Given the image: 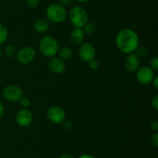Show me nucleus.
<instances>
[{
    "mask_svg": "<svg viewBox=\"0 0 158 158\" xmlns=\"http://www.w3.org/2000/svg\"><path fill=\"white\" fill-rule=\"evenodd\" d=\"M115 43L120 52L124 54H130L134 53L136 48L140 45V37L135 30L125 28L117 33Z\"/></svg>",
    "mask_w": 158,
    "mask_h": 158,
    "instance_id": "nucleus-1",
    "label": "nucleus"
},
{
    "mask_svg": "<svg viewBox=\"0 0 158 158\" xmlns=\"http://www.w3.org/2000/svg\"><path fill=\"white\" fill-rule=\"evenodd\" d=\"M39 49L44 57L52 58L58 54L60 46L55 37L50 35L42 37L39 43Z\"/></svg>",
    "mask_w": 158,
    "mask_h": 158,
    "instance_id": "nucleus-2",
    "label": "nucleus"
},
{
    "mask_svg": "<svg viewBox=\"0 0 158 158\" xmlns=\"http://www.w3.org/2000/svg\"><path fill=\"white\" fill-rule=\"evenodd\" d=\"M46 16L49 22L52 23H61L67 18V12L64 6L58 3H52L46 8Z\"/></svg>",
    "mask_w": 158,
    "mask_h": 158,
    "instance_id": "nucleus-3",
    "label": "nucleus"
},
{
    "mask_svg": "<svg viewBox=\"0 0 158 158\" xmlns=\"http://www.w3.org/2000/svg\"><path fill=\"white\" fill-rule=\"evenodd\" d=\"M69 18L74 28H82L88 22V13L82 6H74L69 11Z\"/></svg>",
    "mask_w": 158,
    "mask_h": 158,
    "instance_id": "nucleus-4",
    "label": "nucleus"
},
{
    "mask_svg": "<svg viewBox=\"0 0 158 158\" xmlns=\"http://www.w3.org/2000/svg\"><path fill=\"white\" fill-rule=\"evenodd\" d=\"M17 60L23 65H27L32 63L36 57V52L33 47L29 46L20 48L16 53Z\"/></svg>",
    "mask_w": 158,
    "mask_h": 158,
    "instance_id": "nucleus-5",
    "label": "nucleus"
},
{
    "mask_svg": "<svg viewBox=\"0 0 158 158\" xmlns=\"http://www.w3.org/2000/svg\"><path fill=\"white\" fill-rule=\"evenodd\" d=\"M2 96L6 100L9 102H19L23 96V91L19 85H9L3 88Z\"/></svg>",
    "mask_w": 158,
    "mask_h": 158,
    "instance_id": "nucleus-6",
    "label": "nucleus"
},
{
    "mask_svg": "<svg viewBox=\"0 0 158 158\" xmlns=\"http://www.w3.org/2000/svg\"><path fill=\"white\" fill-rule=\"evenodd\" d=\"M78 55L82 61L89 63L90 60L95 58V47L92 43H89V42H83L80 45V47L78 49Z\"/></svg>",
    "mask_w": 158,
    "mask_h": 158,
    "instance_id": "nucleus-7",
    "label": "nucleus"
},
{
    "mask_svg": "<svg viewBox=\"0 0 158 158\" xmlns=\"http://www.w3.org/2000/svg\"><path fill=\"white\" fill-rule=\"evenodd\" d=\"M136 78L137 81L143 85H150L155 77L154 71L149 66H142L136 71Z\"/></svg>",
    "mask_w": 158,
    "mask_h": 158,
    "instance_id": "nucleus-8",
    "label": "nucleus"
},
{
    "mask_svg": "<svg viewBox=\"0 0 158 158\" xmlns=\"http://www.w3.org/2000/svg\"><path fill=\"white\" fill-rule=\"evenodd\" d=\"M66 112L62 107L52 105L46 110L47 119L53 124L62 123L66 119Z\"/></svg>",
    "mask_w": 158,
    "mask_h": 158,
    "instance_id": "nucleus-9",
    "label": "nucleus"
},
{
    "mask_svg": "<svg viewBox=\"0 0 158 158\" xmlns=\"http://www.w3.org/2000/svg\"><path fill=\"white\" fill-rule=\"evenodd\" d=\"M15 122L21 127H27L33 121V114L29 108H20L15 116Z\"/></svg>",
    "mask_w": 158,
    "mask_h": 158,
    "instance_id": "nucleus-10",
    "label": "nucleus"
},
{
    "mask_svg": "<svg viewBox=\"0 0 158 158\" xmlns=\"http://www.w3.org/2000/svg\"><path fill=\"white\" fill-rule=\"evenodd\" d=\"M140 57H137L134 53L127 54L124 60V68L129 73H135L140 68Z\"/></svg>",
    "mask_w": 158,
    "mask_h": 158,
    "instance_id": "nucleus-11",
    "label": "nucleus"
},
{
    "mask_svg": "<svg viewBox=\"0 0 158 158\" xmlns=\"http://www.w3.org/2000/svg\"><path fill=\"white\" fill-rule=\"evenodd\" d=\"M48 68L49 71L55 74H63L66 68V63L60 57H52L48 62Z\"/></svg>",
    "mask_w": 158,
    "mask_h": 158,
    "instance_id": "nucleus-12",
    "label": "nucleus"
},
{
    "mask_svg": "<svg viewBox=\"0 0 158 158\" xmlns=\"http://www.w3.org/2000/svg\"><path fill=\"white\" fill-rule=\"evenodd\" d=\"M85 39V33L81 28H74L70 33L69 40L73 45H80L83 43Z\"/></svg>",
    "mask_w": 158,
    "mask_h": 158,
    "instance_id": "nucleus-13",
    "label": "nucleus"
},
{
    "mask_svg": "<svg viewBox=\"0 0 158 158\" xmlns=\"http://www.w3.org/2000/svg\"><path fill=\"white\" fill-rule=\"evenodd\" d=\"M34 29L38 33H44L47 32L49 28V23L47 20L40 19L34 23Z\"/></svg>",
    "mask_w": 158,
    "mask_h": 158,
    "instance_id": "nucleus-14",
    "label": "nucleus"
},
{
    "mask_svg": "<svg viewBox=\"0 0 158 158\" xmlns=\"http://www.w3.org/2000/svg\"><path fill=\"white\" fill-rule=\"evenodd\" d=\"M58 54L60 58H61L63 60H69L73 57V49L70 46H63V47L59 50Z\"/></svg>",
    "mask_w": 158,
    "mask_h": 158,
    "instance_id": "nucleus-15",
    "label": "nucleus"
},
{
    "mask_svg": "<svg viewBox=\"0 0 158 158\" xmlns=\"http://www.w3.org/2000/svg\"><path fill=\"white\" fill-rule=\"evenodd\" d=\"M9 37V31L6 26L0 23V45L6 43Z\"/></svg>",
    "mask_w": 158,
    "mask_h": 158,
    "instance_id": "nucleus-16",
    "label": "nucleus"
},
{
    "mask_svg": "<svg viewBox=\"0 0 158 158\" xmlns=\"http://www.w3.org/2000/svg\"><path fill=\"white\" fill-rule=\"evenodd\" d=\"M134 53L138 57H144L148 55L149 50H148L147 46H143V45H139V46L136 48V50H134Z\"/></svg>",
    "mask_w": 158,
    "mask_h": 158,
    "instance_id": "nucleus-17",
    "label": "nucleus"
},
{
    "mask_svg": "<svg viewBox=\"0 0 158 158\" xmlns=\"http://www.w3.org/2000/svg\"><path fill=\"white\" fill-rule=\"evenodd\" d=\"M4 53L5 55L8 57H14L15 55H16V48L14 45L9 44L7 46H6L4 49Z\"/></svg>",
    "mask_w": 158,
    "mask_h": 158,
    "instance_id": "nucleus-18",
    "label": "nucleus"
},
{
    "mask_svg": "<svg viewBox=\"0 0 158 158\" xmlns=\"http://www.w3.org/2000/svg\"><path fill=\"white\" fill-rule=\"evenodd\" d=\"M81 29H83L85 34H92L95 32L96 26L94 23L88 21Z\"/></svg>",
    "mask_w": 158,
    "mask_h": 158,
    "instance_id": "nucleus-19",
    "label": "nucleus"
},
{
    "mask_svg": "<svg viewBox=\"0 0 158 158\" xmlns=\"http://www.w3.org/2000/svg\"><path fill=\"white\" fill-rule=\"evenodd\" d=\"M19 102L20 106L23 108H28L31 105L30 99L26 96H23Z\"/></svg>",
    "mask_w": 158,
    "mask_h": 158,
    "instance_id": "nucleus-20",
    "label": "nucleus"
},
{
    "mask_svg": "<svg viewBox=\"0 0 158 158\" xmlns=\"http://www.w3.org/2000/svg\"><path fill=\"white\" fill-rule=\"evenodd\" d=\"M149 65L150 68H152L154 71H157L158 70V57L154 56V57H151L149 61Z\"/></svg>",
    "mask_w": 158,
    "mask_h": 158,
    "instance_id": "nucleus-21",
    "label": "nucleus"
},
{
    "mask_svg": "<svg viewBox=\"0 0 158 158\" xmlns=\"http://www.w3.org/2000/svg\"><path fill=\"white\" fill-rule=\"evenodd\" d=\"M26 6L30 9H35L38 6L40 0H26Z\"/></svg>",
    "mask_w": 158,
    "mask_h": 158,
    "instance_id": "nucleus-22",
    "label": "nucleus"
},
{
    "mask_svg": "<svg viewBox=\"0 0 158 158\" xmlns=\"http://www.w3.org/2000/svg\"><path fill=\"white\" fill-rule=\"evenodd\" d=\"M88 64H89V68L92 70H97L100 68V63H99L98 60H96L95 58L93 59L92 60H90V61L88 63Z\"/></svg>",
    "mask_w": 158,
    "mask_h": 158,
    "instance_id": "nucleus-23",
    "label": "nucleus"
},
{
    "mask_svg": "<svg viewBox=\"0 0 158 158\" xmlns=\"http://www.w3.org/2000/svg\"><path fill=\"white\" fill-rule=\"evenodd\" d=\"M151 144L154 146V147H157L158 146V133L157 132H154V134L152 135L151 138Z\"/></svg>",
    "mask_w": 158,
    "mask_h": 158,
    "instance_id": "nucleus-24",
    "label": "nucleus"
},
{
    "mask_svg": "<svg viewBox=\"0 0 158 158\" xmlns=\"http://www.w3.org/2000/svg\"><path fill=\"white\" fill-rule=\"evenodd\" d=\"M151 105L154 108V110L157 111L158 109V95L156 94L153 97V99H151Z\"/></svg>",
    "mask_w": 158,
    "mask_h": 158,
    "instance_id": "nucleus-25",
    "label": "nucleus"
},
{
    "mask_svg": "<svg viewBox=\"0 0 158 158\" xmlns=\"http://www.w3.org/2000/svg\"><path fill=\"white\" fill-rule=\"evenodd\" d=\"M62 124H63V128H64L66 130H70V129H72V128H73V124H72V122H70V121L66 120V119H65V120L63 121V122H62Z\"/></svg>",
    "mask_w": 158,
    "mask_h": 158,
    "instance_id": "nucleus-26",
    "label": "nucleus"
},
{
    "mask_svg": "<svg viewBox=\"0 0 158 158\" xmlns=\"http://www.w3.org/2000/svg\"><path fill=\"white\" fill-rule=\"evenodd\" d=\"M151 129L154 132H157L158 131V121L157 120H154L151 122Z\"/></svg>",
    "mask_w": 158,
    "mask_h": 158,
    "instance_id": "nucleus-27",
    "label": "nucleus"
},
{
    "mask_svg": "<svg viewBox=\"0 0 158 158\" xmlns=\"http://www.w3.org/2000/svg\"><path fill=\"white\" fill-rule=\"evenodd\" d=\"M73 0H57L58 2V4L61 5V6H68V5L70 4Z\"/></svg>",
    "mask_w": 158,
    "mask_h": 158,
    "instance_id": "nucleus-28",
    "label": "nucleus"
},
{
    "mask_svg": "<svg viewBox=\"0 0 158 158\" xmlns=\"http://www.w3.org/2000/svg\"><path fill=\"white\" fill-rule=\"evenodd\" d=\"M4 114H5V107L4 105H3V104L0 102V119H2V118L4 116Z\"/></svg>",
    "mask_w": 158,
    "mask_h": 158,
    "instance_id": "nucleus-29",
    "label": "nucleus"
},
{
    "mask_svg": "<svg viewBox=\"0 0 158 158\" xmlns=\"http://www.w3.org/2000/svg\"><path fill=\"white\" fill-rule=\"evenodd\" d=\"M151 83H152V85H154L156 88H158V77L157 76H155V77H154V78L153 79V81Z\"/></svg>",
    "mask_w": 158,
    "mask_h": 158,
    "instance_id": "nucleus-30",
    "label": "nucleus"
},
{
    "mask_svg": "<svg viewBox=\"0 0 158 158\" xmlns=\"http://www.w3.org/2000/svg\"><path fill=\"white\" fill-rule=\"evenodd\" d=\"M60 158H74V157L72 156V155L69 154V153H64V154L62 155Z\"/></svg>",
    "mask_w": 158,
    "mask_h": 158,
    "instance_id": "nucleus-31",
    "label": "nucleus"
},
{
    "mask_svg": "<svg viewBox=\"0 0 158 158\" xmlns=\"http://www.w3.org/2000/svg\"><path fill=\"white\" fill-rule=\"evenodd\" d=\"M79 158H94V157L93 156H91V155H89V154H83V155H81V156H80Z\"/></svg>",
    "mask_w": 158,
    "mask_h": 158,
    "instance_id": "nucleus-32",
    "label": "nucleus"
},
{
    "mask_svg": "<svg viewBox=\"0 0 158 158\" xmlns=\"http://www.w3.org/2000/svg\"><path fill=\"white\" fill-rule=\"evenodd\" d=\"M76 1L79 2L80 3H84V2H88L89 0H76Z\"/></svg>",
    "mask_w": 158,
    "mask_h": 158,
    "instance_id": "nucleus-33",
    "label": "nucleus"
},
{
    "mask_svg": "<svg viewBox=\"0 0 158 158\" xmlns=\"http://www.w3.org/2000/svg\"><path fill=\"white\" fill-rule=\"evenodd\" d=\"M2 52L1 49H0V59H1V57H2Z\"/></svg>",
    "mask_w": 158,
    "mask_h": 158,
    "instance_id": "nucleus-34",
    "label": "nucleus"
}]
</instances>
